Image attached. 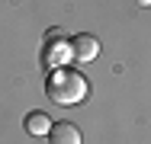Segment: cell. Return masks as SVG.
I'll list each match as a JSON object with an SVG mask.
<instances>
[{
	"label": "cell",
	"mask_w": 151,
	"mask_h": 144,
	"mask_svg": "<svg viewBox=\"0 0 151 144\" xmlns=\"http://www.w3.org/2000/svg\"><path fill=\"white\" fill-rule=\"evenodd\" d=\"M52 125H55V122L48 118V112H39V109H35V112L26 115V131H29L32 138H48Z\"/></svg>",
	"instance_id": "cell-4"
},
{
	"label": "cell",
	"mask_w": 151,
	"mask_h": 144,
	"mask_svg": "<svg viewBox=\"0 0 151 144\" xmlns=\"http://www.w3.org/2000/svg\"><path fill=\"white\" fill-rule=\"evenodd\" d=\"M68 55L74 58L77 64H90L100 58V38L90 35V32H77L68 38Z\"/></svg>",
	"instance_id": "cell-2"
},
{
	"label": "cell",
	"mask_w": 151,
	"mask_h": 144,
	"mask_svg": "<svg viewBox=\"0 0 151 144\" xmlns=\"http://www.w3.org/2000/svg\"><path fill=\"white\" fill-rule=\"evenodd\" d=\"M48 144H84V135L74 122H55L48 131Z\"/></svg>",
	"instance_id": "cell-3"
},
{
	"label": "cell",
	"mask_w": 151,
	"mask_h": 144,
	"mask_svg": "<svg viewBox=\"0 0 151 144\" xmlns=\"http://www.w3.org/2000/svg\"><path fill=\"white\" fill-rule=\"evenodd\" d=\"M48 99L52 103H58V106H77V103H84L87 99V77L81 74V71H74V67H58V71H52V77H48Z\"/></svg>",
	"instance_id": "cell-1"
},
{
	"label": "cell",
	"mask_w": 151,
	"mask_h": 144,
	"mask_svg": "<svg viewBox=\"0 0 151 144\" xmlns=\"http://www.w3.org/2000/svg\"><path fill=\"white\" fill-rule=\"evenodd\" d=\"M135 3H138V6H151V0H135Z\"/></svg>",
	"instance_id": "cell-5"
}]
</instances>
